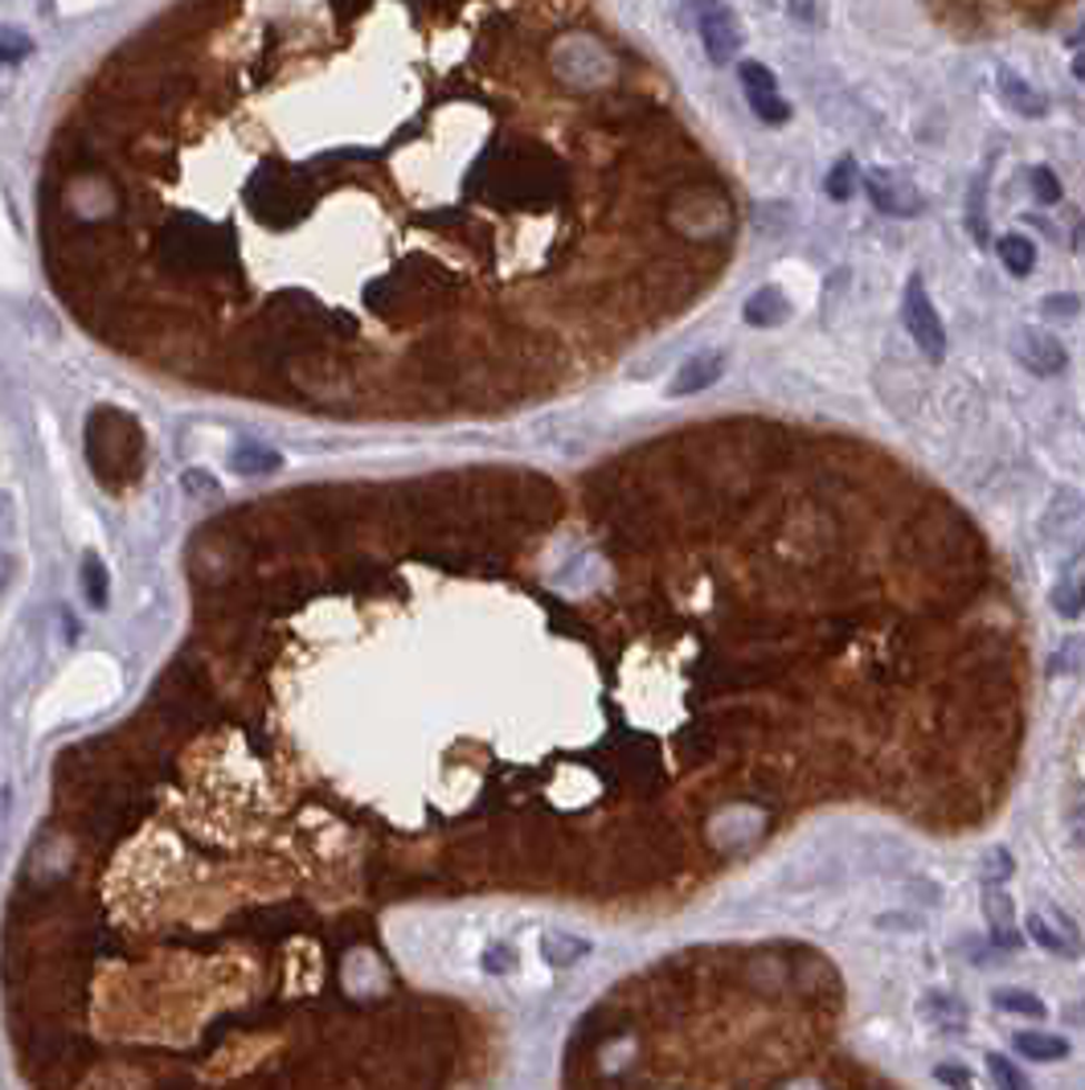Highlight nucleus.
Listing matches in <instances>:
<instances>
[{"mask_svg":"<svg viewBox=\"0 0 1085 1090\" xmlns=\"http://www.w3.org/2000/svg\"><path fill=\"white\" fill-rule=\"evenodd\" d=\"M1053 611L1060 620H1082L1085 615V574H1065L1053 586Z\"/></svg>","mask_w":1085,"mask_h":1090,"instance_id":"16","label":"nucleus"},{"mask_svg":"<svg viewBox=\"0 0 1085 1090\" xmlns=\"http://www.w3.org/2000/svg\"><path fill=\"white\" fill-rule=\"evenodd\" d=\"M996 1009L999 1013H1011V1016H1033V1021H1040L1045 1016V1001L1040 996H1033V992H1024V989H996Z\"/></svg>","mask_w":1085,"mask_h":1090,"instance_id":"17","label":"nucleus"},{"mask_svg":"<svg viewBox=\"0 0 1085 1090\" xmlns=\"http://www.w3.org/2000/svg\"><path fill=\"white\" fill-rule=\"evenodd\" d=\"M984 914H987V923H991L996 947H1004V951L1020 947V926H1016V911H1011L1008 889L984 886Z\"/></svg>","mask_w":1085,"mask_h":1090,"instance_id":"8","label":"nucleus"},{"mask_svg":"<svg viewBox=\"0 0 1085 1090\" xmlns=\"http://www.w3.org/2000/svg\"><path fill=\"white\" fill-rule=\"evenodd\" d=\"M852 189H857V160L844 156V160H835L832 173H828V197H832V202H848Z\"/></svg>","mask_w":1085,"mask_h":1090,"instance_id":"21","label":"nucleus"},{"mask_svg":"<svg viewBox=\"0 0 1085 1090\" xmlns=\"http://www.w3.org/2000/svg\"><path fill=\"white\" fill-rule=\"evenodd\" d=\"M1028 185H1033V197L1040 205H1057L1060 202L1057 173H1048V168H1033V173H1028Z\"/></svg>","mask_w":1085,"mask_h":1090,"instance_id":"24","label":"nucleus"},{"mask_svg":"<svg viewBox=\"0 0 1085 1090\" xmlns=\"http://www.w3.org/2000/svg\"><path fill=\"white\" fill-rule=\"evenodd\" d=\"M1045 549L1060 566H1069L1085 554V496L1077 493H1057L1045 508V525H1040Z\"/></svg>","mask_w":1085,"mask_h":1090,"instance_id":"1","label":"nucleus"},{"mask_svg":"<svg viewBox=\"0 0 1085 1090\" xmlns=\"http://www.w3.org/2000/svg\"><path fill=\"white\" fill-rule=\"evenodd\" d=\"M1011 857H1008V849H991L987 853V862H984V886H1004L1011 877Z\"/></svg>","mask_w":1085,"mask_h":1090,"instance_id":"25","label":"nucleus"},{"mask_svg":"<svg viewBox=\"0 0 1085 1090\" xmlns=\"http://www.w3.org/2000/svg\"><path fill=\"white\" fill-rule=\"evenodd\" d=\"M229 468L242 471V476H251V471H275L278 468V456L271 447L263 444H242L234 447V456H229Z\"/></svg>","mask_w":1085,"mask_h":1090,"instance_id":"18","label":"nucleus"},{"mask_svg":"<svg viewBox=\"0 0 1085 1090\" xmlns=\"http://www.w3.org/2000/svg\"><path fill=\"white\" fill-rule=\"evenodd\" d=\"M967 230H971L975 246H987L991 242V226H987V205H984V185L975 181L971 197H967Z\"/></svg>","mask_w":1085,"mask_h":1090,"instance_id":"20","label":"nucleus"},{"mask_svg":"<svg viewBox=\"0 0 1085 1090\" xmlns=\"http://www.w3.org/2000/svg\"><path fill=\"white\" fill-rule=\"evenodd\" d=\"M742 312H745V320H750L754 329H774L779 320H786V312H791V308H786V300H783V292H779V288H757V292L745 300Z\"/></svg>","mask_w":1085,"mask_h":1090,"instance_id":"11","label":"nucleus"},{"mask_svg":"<svg viewBox=\"0 0 1085 1090\" xmlns=\"http://www.w3.org/2000/svg\"><path fill=\"white\" fill-rule=\"evenodd\" d=\"M1016 1053L1033 1058V1062H1060L1069 1058V1041L1057 1033H1016Z\"/></svg>","mask_w":1085,"mask_h":1090,"instance_id":"15","label":"nucleus"},{"mask_svg":"<svg viewBox=\"0 0 1085 1090\" xmlns=\"http://www.w3.org/2000/svg\"><path fill=\"white\" fill-rule=\"evenodd\" d=\"M1016 357H1020L1024 369H1033L1040 378H1053L1060 369L1069 366V357H1065V344L1057 337H1048L1045 329H1024L1016 337Z\"/></svg>","mask_w":1085,"mask_h":1090,"instance_id":"7","label":"nucleus"},{"mask_svg":"<svg viewBox=\"0 0 1085 1090\" xmlns=\"http://www.w3.org/2000/svg\"><path fill=\"white\" fill-rule=\"evenodd\" d=\"M721 373H725V357H721V353H696V357H688L681 369H676V378H672V393H701V390H708Z\"/></svg>","mask_w":1085,"mask_h":1090,"instance_id":"9","label":"nucleus"},{"mask_svg":"<svg viewBox=\"0 0 1085 1090\" xmlns=\"http://www.w3.org/2000/svg\"><path fill=\"white\" fill-rule=\"evenodd\" d=\"M864 189H869V202L877 205L881 214L909 217L921 210V193L913 189L906 177L889 173V168H872L869 177H864Z\"/></svg>","mask_w":1085,"mask_h":1090,"instance_id":"6","label":"nucleus"},{"mask_svg":"<svg viewBox=\"0 0 1085 1090\" xmlns=\"http://www.w3.org/2000/svg\"><path fill=\"white\" fill-rule=\"evenodd\" d=\"M185 488H189V493H197V496H214V480H209V476H202V471H189V476H185Z\"/></svg>","mask_w":1085,"mask_h":1090,"instance_id":"30","label":"nucleus"},{"mask_svg":"<svg viewBox=\"0 0 1085 1090\" xmlns=\"http://www.w3.org/2000/svg\"><path fill=\"white\" fill-rule=\"evenodd\" d=\"M786 13L803 21V26H811L815 21V0H786Z\"/></svg>","mask_w":1085,"mask_h":1090,"instance_id":"29","label":"nucleus"},{"mask_svg":"<svg viewBox=\"0 0 1085 1090\" xmlns=\"http://www.w3.org/2000/svg\"><path fill=\"white\" fill-rule=\"evenodd\" d=\"M82 595H87L90 607H107V566L99 562V554H87L82 558Z\"/></svg>","mask_w":1085,"mask_h":1090,"instance_id":"19","label":"nucleus"},{"mask_svg":"<svg viewBox=\"0 0 1085 1090\" xmlns=\"http://www.w3.org/2000/svg\"><path fill=\"white\" fill-rule=\"evenodd\" d=\"M1073 75L1085 78V53H1082V58H1077V62H1073Z\"/></svg>","mask_w":1085,"mask_h":1090,"instance_id":"31","label":"nucleus"},{"mask_svg":"<svg viewBox=\"0 0 1085 1090\" xmlns=\"http://www.w3.org/2000/svg\"><path fill=\"white\" fill-rule=\"evenodd\" d=\"M1028 935L1040 951L1048 955H1060V960H1073L1077 951H1082V935H1077V926L1057 911V906H1048V911H1033L1028 914Z\"/></svg>","mask_w":1085,"mask_h":1090,"instance_id":"5","label":"nucleus"},{"mask_svg":"<svg viewBox=\"0 0 1085 1090\" xmlns=\"http://www.w3.org/2000/svg\"><path fill=\"white\" fill-rule=\"evenodd\" d=\"M696 29H701V41H705V53L713 58V66H725L737 58L742 50V26L725 0H696Z\"/></svg>","mask_w":1085,"mask_h":1090,"instance_id":"3","label":"nucleus"},{"mask_svg":"<svg viewBox=\"0 0 1085 1090\" xmlns=\"http://www.w3.org/2000/svg\"><path fill=\"white\" fill-rule=\"evenodd\" d=\"M938 1082H947V1087H959V1090H971V1074L962 1070V1065H938L935 1070Z\"/></svg>","mask_w":1085,"mask_h":1090,"instance_id":"27","label":"nucleus"},{"mask_svg":"<svg viewBox=\"0 0 1085 1090\" xmlns=\"http://www.w3.org/2000/svg\"><path fill=\"white\" fill-rule=\"evenodd\" d=\"M590 951H594L590 938L569 935V931H549V935H541V955H545V964H554V967H574V964H581V960H586Z\"/></svg>","mask_w":1085,"mask_h":1090,"instance_id":"10","label":"nucleus"},{"mask_svg":"<svg viewBox=\"0 0 1085 1090\" xmlns=\"http://www.w3.org/2000/svg\"><path fill=\"white\" fill-rule=\"evenodd\" d=\"M996 251H999V263H1004V271H1008V275H1016V280L1033 275L1036 246H1033V239H1028V234H1004V239L996 242Z\"/></svg>","mask_w":1085,"mask_h":1090,"instance_id":"13","label":"nucleus"},{"mask_svg":"<svg viewBox=\"0 0 1085 1090\" xmlns=\"http://www.w3.org/2000/svg\"><path fill=\"white\" fill-rule=\"evenodd\" d=\"M21 53H29V41L17 38V29H4V62H17Z\"/></svg>","mask_w":1085,"mask_h":1090,"instance_id":"28","label":"nucleus"},{"mask_svg":"<svg viewBox=\"0 0 1085 1090\" xmlns=\"http://www.w3.org/2000/svg\"><path fill=\"white\" fill-rule=\"evenodd\" d=\"M512 967H517V960H512V951H508V947L483 951V972H492V976H505V972H512Z\"/></svg>","mask_w":1085,"mask_h":1090,"instance_id":"26","label":"nucleus"},{"mask_svg":"<svg viewBox=\"0 0 1085 1090\" xmlns=\"http://www.w3.org/2000/svg\"><path fill=\"white\" fill-rule=\"evenodd\" d=\"M742 87H745V103L750 111L762 119V124H786L791 119V107H786L783 90H779V78L770 75L762 62H742Z\"/></svg>","mask_w":1085,"mask_h":1090,"instance_id":"4","label":"nucleus"},{"mask_svg":"<svg viewBox=\"0 0 1085 1090\" xmlns=\"http://www.w3.org/2000/svg\"><path fill=\"white\" fill-rule=\"evenodd\" d=\"M1065 828H1069L1073 845L1085 849V787H1073L1065 799Z\"/></svg>","mask_w":1085,"mask_h":1090,"instance_id":"23","label":"nucleus"},{"mask_svg":"<svg viewBox=\"0 0 1085 1090\" xmlns=\"http://www.w3.org/2000/svg\"><path fill=\"white\" fill-rule=\"evenodd\" d=\"M901 320H906V332L913 337V344L930 361L947 357V329H942V317H938V308L930 300V292H926L921 275H909L906 295H901Z\"/></svg>","mask_w":1085,"mask_h":1090,"instance_id":"2","label":"nucleus"},{"mask_svg":"<svg viewBox=\"0 0 1085 1090\" xmlns=\"http://www.w3.org/2000/svg\"><path fill=\"white\" fill-rule=\"evenodd\" d=\"M987 1070H991L996 1090H1028V1078H1024L1020 1070H1016V1062L1004 1058V1053H987Z\"/></svg>","mask_w":1085,"mask_h":1090,"instance_id":"22","label":"nucleus"},{"mask_svg":"<svg viewBox=\"0 0 1085 1090\" xmlns=\"http://www.w3.org/2000/svg\"><path fill=\"white\" fill-rule=\"evenodd\" d=\"M999 90H1004V103H1008L1016 115H1028V119L1045 115V95H1040L1036 87H1028L1020 75L1004 70V75H999Z\"/></svg>","mask_w":1085,"mask_h":1090,"instance_id":"12","label":"nucleus"},{"mask_svg":"<svg viewBox=\"0 0 1085 1090\" xmlns=\"http://www.w3.org/2000/svg\"><path fill=\"white\" fill-rule=\"evenodd\" d=\"M921 1016L938 1029H962L967 1025V1004L959 996H950V992H930L921 1001Z\"/></svg>","mask_w":1085,"mask_h":1090,"instance_id":"14","label":"nucleus"},{"mask_svg":"<svg viewBox=\"0 0 1085 1090\" xmlns=\"http://www.w3.org/2000/svg\"><path fill=\"white\" fill-rule=\"evenodd\" d=\"M1077 251L1085 254V222H1082V226H1077Z\"/></svg>","mask_w":1085,"mask_h":1090,"instance_id":"32","label":"nucleus"}]
</instances>
